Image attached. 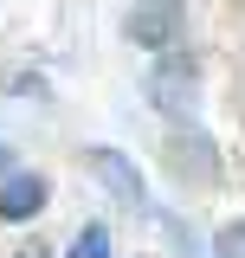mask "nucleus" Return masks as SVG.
<instances>
[{"instance_id":"obj_1","label":"nucleus","mask_w":245,"mask_h":258,"mask_svg":"<svg viewBox=\"0 0 245 258\" xmlns=\"http://www.w3.org/2000/svg\"><path fill=\"white\" fill-rule=\"evenodd\" d=\"M122 39L142 52H168L181 39V0H136L122 13Z\"/></svg>"},{"instance_id":"obj_2","label":"nucleus","mask_w":245,"mask_h":258,"mask_svg":"<svg viewBox=\"0 0 245 258\" xmlns=\"http://www.w3.org/2000/svg\"><path fill=\"white\" fill-rule=\"evenodd\" d=\"M149 97H155V110L194 123V103H200V71H194V58H161L149 71Z\"/></svg>"},{"instance_id":"obj_3","label":"nucleus","mask_w":245,"mask_h":258,"mask_svg":"<svg viewBox=\"0 0 245 258\" xmlns=\"http://www.w3.org/2000/svg\"><path fill=\"white\" fill-rule=\"evenodd\" d=\"M161 155H168V168L181 174V181H194V187H213L219 181V155H213V142H207V129H194L181 123L168 142H161Z\"/></svg>"},{"instance_id":"obj_4","label":"nucleus","mask_w":245,"mask_h":258,"mask_svg":"<svg viewBox=\"0 0 245 258\" xmlns=\"http://www.w3.org/2000/svg\"><path fill=\"white\" fill-rule=\"evenodd\" d=\"M45 174H26V168H20V174H0V220H32V213H39V207H45Z\"/></svg>"},{"instance_id":"obj_5","label":"nucleus","mask_w":245,"mask_h":258,"mask_svg":"<svg viewBox=\"0 0 245 258\" xmlns=\"http://www.w3.org/2000/svg\"><path fill=\"white\" fill-rule=\"evenodd\" d=\"M84 168H91V174H103V187L122 194L129 207H142V174H136V168H129L116 149H84Z\"/></svg>"},{"instance_id":"obj_6","label":"nucleus","mask_w":245,"mask_h":258,"mask_svg":"<svg viewBox=\"0 0 245 258\" xmlns=\"http://www.w3.org/2000/svg\"><path fill=\"white\" fill-rule=\"evenodd\" d=\"M71 258H110V232H103V226H84L78 245H71Z\"/></svg>"},{"instance_id":"obj_7","label":"nucleus","mask_w":245,"mask_h":258,"mask_svg":"<svg viewBox=\"0 0 245 258\" xmlns=\"http://www.w3.org/2000/svg\"><path fill=\"white\" fill-rule=\"evenodd\" d=\"M213 258H245V220L219 226V239H213Z\"/></svg>"},{"instance_id":"obj_8","label":"nucleus","mask_w":245,"mask_h":258,"mask_svg":"<svg viewBox=\"0 0 245 258\" xmlns=\"http://www.w3.org/2000/svg\"><path fill=\"white\" fill-rule=\"evenodd\" d=\"M20 258H52V252H45L39 239H26V245H20Z\"/></svg>"},{"instance_id":"obj_9","label":"nucleus","mask_w":245,"mask_h":258,"mask_svg":"<svg viewBox=\"0 0 245 258\" xmlns=\"http://www.w3.org/2000/svg\"><path fill=\"white\" fill-rule=\"evenodd\" d=\"M0 174H13V155H7V149H0Z\"/></svg>"}]
</instances>
